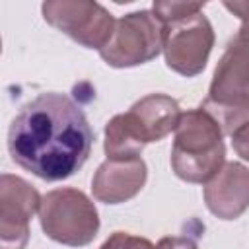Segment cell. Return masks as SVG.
Returning <instances> with one entry per match:
<instances>
[{
    "mask_svg": "<svg viewBox=\"0 0 249 249\" xmlns=\"http://www.w3.org/2000/svg\"><path fill=\"white\" fill-rule=\"evenodd\" d=\"M200 109H204L222 128L233 134L249 123V60L231 47H226Z\"/></svg>",
    "mask_w": 249,
    "mask_h": 249,
    "instance_id": "obj_3",
    "label": "cell"
},
{
    "mask_svg": "<svg viewBox=\"0 0 249 249\" xmlns=\"http://www.w3.org/2000/svg\"><path fill=\"white\" fill-rule=\"evenodd\" d=\"M204 202L222 220L239 218L249 206V169L237 161L224 163L204 185Z\"/></svg>",
    "mask_w": 249,
    "mask_h": 249,
    "instance_id": "obj_9",
    "label": "cell"
},
{
    "mask_svg": "<svg viewBox=\"0 0 249 249\" xmlns=\"http://www.w3.org/2000/svg\"><path fill=\"white\" fill-rule=\"evenodd\" d=\"M214 45V31L202 12L165 23V64L181 76H196L204 70Z\"/></svg>",
    "mask_w": 249,
    "mask_h": 249,
    "instance_id": "obj_7",
    "label": "cell"
},
{
    "mask_svg": "<svg viewBox=\"0 0 249 249\" xmlns=\"http://www.w3.org/2000/svg\"><path fill=\"white\" fill-rule=\"evenodd\" d=\"M163 35L165 25L154 12H132L117 21L109 43L99 51V54L115 68L144 64L163 51Z\"/></svg>",
    "mask_w": 249,
    "mask_h": 249,
    "instance_id": "obj_5",
    "label": "cell"
},
{
    "mask_svg": "<svg viewBox=\"0 0 249 249\" xmlns=\"http://www.w3.org/2000/svg\"><path fill=\"white\" fill-rule=\"evenodd\" d=\"M124 115V121L142 144L158 142L177 128L181 119L179 103L163 93H150L136 101Z\"/></svg>",
    "mask_w": 249,
    "mask_h": 249,
    "instance_id": "obj_11",
    "label": "cell"
},
{
    "mask_svg": "<svg viewBox=\"0 0 249 249\" xmlns=\"http://www.w3.org/2000/svg\"><path fill=\"white\" fill-rule=\"evenodd\" d=\"M231 146L237 156L249 161V123H245L231 134Z\"/></svg>",
    "mask_w": 249,
    "mask_h": 249,
    "instance_id": "obj_14",
    "label": "cell"
},
{
    "mask_svg": "<svg viewBox=\"0 0 249 249\" xmlns=\"http://www.w3.org/2000/svg\"><path fill=\"white\" fill-rule=\"evenodd\" d=\"M144 144L132 134L123 115H115L105 124V154L107 160H134L140 158Z\"/></svg>",
    "mask_w": 249,
    "mask_h": 249,
    "instance_id": "obj_12",
    "label": "cell"
},
{
    "mask_svg": "<svg viewBox=\"0 0 249 249\" xmlns=\"http://www.w3.org/2000/svg\"><path fill=\"white\" fill-rule=\"evenodd\" d=\"M202 8H204V2H173L171 0V2H154L152 12L165 25V23H171L175 19L198 14V12H202Z\"/></svg>",
    "mask_w": 249,
    "mask_h": 249,
    "instance_id": "obj_13",
    "label": "cell"
},
{
    "mask_svg": "<svg viewBox=\"0 0 249 249\" xmlns=\"http://www.w3.org/2000/svg\"><path fill=\"white\" fill-rule=\"evenodd\" d=\"M126 249H154V245L146 237H134V235H130Z\"/></svg>",
    "mask_w": 249,
    "mask_h": 249,
    "instance_id": "obj_19",
    "label": "cell"
},
{
    "mask_svg": "<svg viewBox=\"0 0 249 249\" xmlns=\"http://www.w3.org/2000/svg\"><path fill=\"white\" fill-rule=\"evenodd\" d=\"M228 47L235 49L237 53H241V54L249 60V23H243V25L239 27V31L230 39Z\"/></svg>",
    "mask_w": 249,
    "mask_h": 249,
    "instance_id": "obj_15",
    "label": "cell"
},
{
    "mask_svg": "<svg viewBox=\"0 0 249 249\" xmlns=\"http://www.w3.org/2000/svg\"><path fill=\"white\" fill-rule=\"evenodd\" d=\"M43 18L58 31L72 37L76 43L88 49H103L117 21L97 2L86 0H53L41 6Z\"/></svg>",
    "mask_w": 249,
    "mask_h": 249,
    "instance_id": "obj_6",
    "label": "cell"
},
{
    "mask_svg": "<svg viewBox=\"0 0 249 249\" xmlns=\"http://www.w3.org/2000/svg\"><path fill=\"white\" fill-rule=\"evenodd\" d=\"M128 239H130V233H126V231H115L99 249H126Z\"/></svg>",
    "mask_w": 249,
    "mask_h": 249,
    "instance_id": "obj_17",
    "label": "cell"
},
{
    "mask_svg": "<svg viewBox=\"0 0 249 249\" xmlns=\"http://www.w3.org/2000/svg\"><path fill=\"white\" fill-rule=\"evenodd\" d=\"M39 193L21 177H0V243L2 249H23L29 237V220L41 206Z\"/></svg>",
    "mask_w": 249,
    "mask_h": 249,
    "instance_id": "obj_8",
    "label": "cell"
},
{
    "mask_svg": "<svg viewBox=\"0 0 249 249\" xmlns=\"http://www.w3.org/2000/svg\"><path fill=\"white\" fill-rule=\"evenodd\" d=\"M224 132L204 111L191 109L181 115L171 148V167L177 177L189 183H208L226 160Z\"/></svg>",
    "mask_w": 249,
    "mask_h": 249,
    "instance_id": "obj_2",
    "label": "cell"
},
{
    "mask_svg": "<svg viewBox=\"0 0 249 249\" xmlns=\"http://www.w3.org/2000/svg\"><path fill=\"white\" fill-rule=\"evenodd\" d=\"M154 249H198L196 243L191 237L185 235H173V237H163Z\"/></svg>",
    "mask_w": 249,
    "mask_h": 249,
    "instance_id": "obj_16",
    "label": "cell"
},
{
    "mask_svg": "<svg viewBox=\"0 0 249 249\" xmlns=\"http://www.w3.org/2000/svg\"><path fill=\"white\" fill-rule=\"evenodd\" d=\"M39 220L43 231L62 245L82 247L93 241L99 230L95 204L78 189L62 187L41 198Z\"/></svg>",
    "mask_w": 249,
    "mask_h": 249,
    "instance_id": "obj_4",
    "label": "cell"
},
{
    "mask_svg": "<svg viewBox=\"0 0 249 249\" xmlns=\"http://www.w3.org/2000/svg\"><path fill=\"white\" fill-rule=\"evenodd\" d=\"M146 177L148 169L142 158L107 160L97 167L91 179V191L99 202L119 204L138 195Z\"/></svg>",
    "mask_w": 249,
    "mask_h": 249,
    "instance_id": "obj_10",
    "label": "cell"
},
{
    "mask_svg": "<svg viewBox=\"0 0 249 249\" xmlns=\"http://www.w3.org/2000/svg\"><path fill=\"white\" fill-rule=\"evenodd\" d=\"M224 6L243 19V23H249V2H224Z\"/></svg>",
    "mask_w": 249,
    "mask_h": 249,
    "instance_id": "obj_18",
    "label": "cell"
},
{
    "mask_svg": "<svg viewBox=\"0 0 249 249\" xmlns=\"http://www.w3.org/2000/svg\"><path fill=\"white\" fill-rule=\"evenodd\" d=\"M95 134L68 95L49 91L25 103L8 130L12 160L45 181L74 175L89 158Z\"/></svg>",
    "mask_w": 249,
    "mask_h": 249,
    "instance_id": "obj_1",
    "label": "cell"
}]
</instances>
